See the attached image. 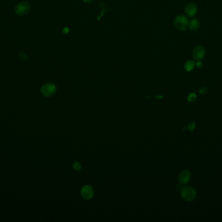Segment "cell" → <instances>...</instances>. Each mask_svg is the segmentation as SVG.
I'll list each match as a JSON object with an SVG mask.
<instances>
[{"label":"cell","mask_w":222,"mask_h":222,"mask_svg":"<svg viewBox=\"0 0 222 222\" xmlns=\"http://www.w3.org/2000/svg\"><path fill=\"white\" fill-rule=\"evenodd\" d=\"M206 91H207V90H206V89L205 88H203V89H201L199 91V92H200L201 94H204V93H205Z\"/></svg>","instance_id":"17"},{"label":"cell","mask_w":222,"mask_h":222,"mask_svg":"<svg viewBox=\"0 0 222 222\" xmlns=\"http://www.w3.org/2000/svg\"><path fill=\"white\" fill-rule=\"evenodd\" d=\"M174 25L177 30L184 31L188 26V19L183 15L177 16L174 20Z\"/></svg>","instance_id":"4"},{"label":"cell","mask_w":222,"mask_h":222,"mask_svg":"<svg viewBox=\"0 0 222 222\" xmlns=\"http://www.w3.org/2000/svg\"><path fill=\"white\" fill-rule=\"evenodd\" d=\"M56 91V87L54 83H47L42 86L40 89V92L43 96L49 97L53 95Z\"/></svg>","instance_id":"3"},{"label":"cell","mask_w":222,"mask_h":222,"mask_svg":"<svg viewBox=\"0 0 222 222\" xmlns=\"http://www.w3.org/2000/svg\"><path fill=\"white\" fill-rule=\"evenodd\" d=\"M83 1L84 2H92V0H83Z\"/></svg>","instance_id":"18"},{"label":"cell","mask_w":222,"mask_h":222,"mask_svg":"<svg viewBox=\"0 0 222 222\" xmlns=\"http://www.w3.org/2000/svg\"><path fill=\"white\" fill-rule=\"evenodd\" d=\"M191 179V173L188 170L184 169L180 173L179 175V181L180 184H185L188 183Z\"/></svg>","instance_id":"8"},{"label":"cell","mask_w":222,"mask_h":222,"mask_svg":"<svg viewBox=\"0 0 222 222\" xmlns=\"http://www.w3.org/2000/svg\"><path fill=\"white\" fill-rule=\"evenodd\" d=\"M68 32H69V29H68V27L64 28V30H63V33L66 34V33H68Z\"/></svg>","instance_id":"16"},{"label":"cell","mask_w":222,"mask_h":222,"mask_svg":"<svg viewBox=\"0 0 222 222\" xmlns=\"http://www.w3.org/2000/svg\"><path fill=\"white\" fill-rule=\"evenodd\" d=\"M81 195L83 199L86 200H89L92 199L94 195V189L89 185L84 186L81 190Z\"/></svg>","instance_id":"5"},{"label":"cell","mask_w":222,"mask_h":222,"mask_svg":"<svg viewBox=\"0 0 222 222\" xmlns=\"http://www.w3.org/2000/svg\"><path fill=\"white\" fill-rule=\"evenodd\" d=\"M188 26L192 31H196L199 27V23L197 19H193L188 23Z\"/></svg>","instance_id":"9"},{"label":"cell","mask_w":222,"mask_h":222,"mask_svg":"<svg viewBox=\"0 0 222 222\" xmlns=\"http://www.w3.org/2000/svg\"><path fill=\"white\" fill-rule=\"evenodd\" d=\"M30 10L31 4L27 2H20L15 7V13L19 16H23L27 14Z\"/></svg>","instance_id":"2"},{"label":"cell","mask_w":222,"mask_h":222,"mask_svg":"<svg viewBox=\"0 0 222 222\" xmlns=\"http://www.w3.org/2000/svg\"><path fill=\"white\" fill-rule=\"evenodd\" d=\"M196 66H197V68H201L203 67V63L201 62L200 61H198V62H197V64H196Z\"/></svg>","instance_id":"15"},{"label":"cell","mask_w":222,"mask_h":222,"mask_svg":"<svg viewBox=\"0 0 222 222\" xmlns=\"http://www.w3.org/2000/svg\"><path fill=\"white\" fill-rule=\"evenodd\" d=\"M19 57L21 58L22 59H23V60H27L28 59V56L26 54L23 53V52L19 54Z\"/></svg>","instance_id":"14"},{"label":"cell","mask_w":222,"mask_h":222,"mask_svg":"<svg viewBox=\"0 0 222 222\" xmlns=\"http://www.w3.org/2000/svg\"><path fill=\"white\" fill-rule=\"evenodd\" d=\"M181 195L185 201H192L196 197V192L193 188L187 186L181 188Z\"/></svg>","instance_id":"1"},{"label":"cell","mask_w":222,"mask_h":222,"mask_svg":"<svg viewBox=\"0 0 222 222\" xmlns=\"http://www.w3.org/2000/svg\"><path fill=\"white\" fill-rule=\"evenodd\" d=\"M195 128H196V124L194 123H192L188 126V129L190 132H192V131L194 130Z\"/></svg>","instance_id":"12"},{"label":"cell","mask_w":222,"mask_h":222,"mask_svg":"<svg viewBox=\"0 0 222 222\" xmlns=\"http://www.w3.org/2000/svg\"><path fill=\"white\" fill-rule=\"evenodd\" d=\"M205 55V50L202 46H197L195 47L193 51V56L197 61L202 60Z\"/></svg>","instance_id":"6"},{"label":"cell","mask_w":222,"mask_h":222,"mask_svg":"<svg viewBox=\"0 0 222 222\" xmlns=\"http://www.w3.org/2000/svg\"><path fill=\"white\" fill-rule=\"evenodd\" d=\"M185 13L189 17H193L197 13V8L195 3H190L185 7Z\"/></svg>","instance_id":"7"},{"label":"cell","mask_w":222,"mask_h":222,"mask_svg":"<svg viewBox=\"0 0 222 222\" xmlns=\"http://www.w3.org/2000/svg\"><path fill=\"white\" fill-rule=\"evenodd\" d=\"M196 99H197V96L195 93H193V92L190 94L188 96V100L190 102H194L196 100Z\"/></svg>","instance_id":"11"},{"label":"cell","mask_w":222,"mask_h":222,"mask_svg":"<svg viewBox=\"0 0 222 222\" xmlns=\"http://www.w3.org/2000/svg\"><path fill=\"white\" fill-rule=\"evenodd\" d=\"M74 168L77 171H80L81 169V165L79 162H75L74 164Z\"/></svg>","instance_id":"13"},{"label":"cell","mask_w":222,"mask_h":222,"mask_svg":"<svg viewBox=\"0 0 222 222\" xmlns=\"http://www.w3.org/2000/svg\"><path fill=\"white\" fill-rule=\"evenodd\" d=\"M195 66V63L192 60H188L184 64V68L187 71H191L193 69Z\"/></svg>","instance_id":"10"}]
</instances>
